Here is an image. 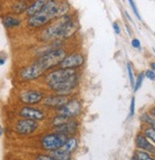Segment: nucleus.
<instances>
[{
	"mask_svg": "<svg viewBox=\"0 0 155 160\" xmlns=\"http://www.w3.org/2000/svg\"><path fill=\"white\" fill-rule=\"evenodd\" d=\"M144 79H145V73L144 72H140L137 76V79H136V81H135L134 83V86H133V89H134V92H137L140 87L142 86L143 84V81H144Z\"/></svg>",
	"mask_w": 155,
	"mask_h": 160,
	"instance_id": "obj_21",
	"label": "nucleus"
},
{
	"mask_svg": "<svg viewBox=\"0 0 155 160\" xmlns=\"http://www.w3.org/2000/svg\"><path fill=\"white\" fill-rule=\"evenodd\" d=\"M77 127H78L77 122L73 121V120H69L68 122H66V123H64L62 125L56 126L55 131L57 132H60V133H63V134H66V135H70V134H73L76 132Z\"/></svg>",
	"mask_w": 155,
	"mask_h": 160,
	"instance_id": "obj_14",
	"label": "nucleus"
},
{
	"mask_svg": "<svg viewBox=\"0 0 155 160\" xmlns=\"http://www.w3.org/2000/svg\"><path fill=\"white\" fill-rule=\"evenodd\" d=\"M70 98L67 94H57V95H49L45 98L44 104L49 108H55L58 109L65 105Z\"/></svg>",
	"mask_w": 155,
	"mask_h": 160,
	"instance_id": "obj_11",
	"label": "nucleus"
},
{
	"mask_svg": "<svg viewBox=\"0 0 155 160\" xmlns=\"http://www.w3.org/2000/svg\"><path fill=\"white\" fill-rule=\"evenodd\" d=\"M148 139H150L151 141L155 144V129L153 127H148L145 130L144 133Z\"/></svg>",
	"mask_w": 155,
	"mask_h": 160,
	"instance_id": "obj_22",
	"label": "nucleus"
},
{
	"mask_svg": "<svg viewBox=\"0 0 155 160\" xmlns=\"http://www.w3.org/2000/svg\"><path fill=\"white\" fill-rule=\"evenodd\" d=\"M20 115L24 118H30L36 121H41L45 119V114L42 111L32 107H23L20 111Z\"/></svg>",
	"mask_w": 155,
	"mask_h": 160,
	"instance_id": "obj_12",
	"label": "nucleus"
},
{
	"mask_svg": "<svg viewBox=\"0 0 155 160\" xmlns=\"http://www.w3.org/2000/svg\"><path fill=\"white\" fill-rule=\"evenodd\" d=\"M76 32V23L73 20L70 14H66L59 18L57 22L51 25L47 28L43 36L46 39H53V38H70Z\"/></svg>",
	"mask_w": 155,
	"mask_h": 160,
	"instance_id": "obj_4",
	"label": "nucleus"
},
{
	"mask_svg": "<svg viewBox=\"0 0 155 160\" xmlns=\"http://www.w3.org/2000/svg\"><path fill=\"white\" fill-rule=\"evenodd\" d=\"M133 160H152L153 157H151L149 155V153H148L146 151H136L134 152L133 156H132Z\"/></svg>",
	"mask_w": 155,
	"mask_h": 160,
	"instance_id": "obj_18",
	"label": "nucleus"
},
{
	"mask_svg": "<svg viewBox=\"0 0 155 160\" xmlns=\"http://www.w3.org/2000/svg\"><path fill=\"white\" fill-rule=\"evenodd\" d=\"M78 147V142L77 139L74 137L68 138L65 144L51 152V155L54 157V159L58 160H70L71 158V153L75 152V150Z\"/></svg>",
	"mask_w": 155,
	"mask_h": 160,
	"instance_id": "obj_6",
	"label": "nucleus"
},
{
	"mask_svg": "<svg viewBox=\"0 0 155 160\" xmlns=\"http://www.w3.org/2000/svg\"><path fill=\"white\" fill-rule=\"evenodd\" d=\"M69 120H70V117H68V116H65L63 114H58L57 116H55L53 119H52V122L51 124L56 127V126H59V125H62L66 122H68Z\"/></svg>",
	"mask_w": 155,
	"mask_h": 160,
	"instance_id": "obj_19",
	"label": "nucleus"
},
{
	"mask_svg": "<svg viewBox=\"0 0 155 160\" xmlns=\"http://www.w3.org/2000/svg\"><path fill=\"white\" fill-rule=\"evenodd\" d=\"M150 68H151V70H152L153 72H155V62L150 63Z\"/></svg>",
	"mask_w": 155,
	"mask_h": 160,
	"instance_id": "obj_30",
	"label": "nucleus"
},
{
	"mask_svg": "<svg viewBox=\"0 0 155 160\" xmlns=\"http://www.w3.org/2000/svg\"><path fill=\"white\" fill-rule=\"evenodd\" d=\"M2 133H3V129H2L1 127H0V136L2 135Z\"/></svg>",
	"mask_w": 155,
	"mask_h": 160,
	"instance_id": "obj_33",
	"label": "nucleus"
},
{
	"mask_svg": "<svg viewBox=\"0 0 155 160\" xmlns=\"http://www.w3.org/2000/svg\"><path fill=\"white\" fill-rule=\"evenodd\" d=\"M68 135L55 132V133H49L46 134L41 140V146L45 151L53 152L57 149L62 147L68 139Z\"/></svg>",
	"mask_w": 155,
	"mask_h": 160,
	"instance_id": "obj_5",
	"label": "nucleus"
},
{
	"mask_svg": "<svg viewBox=\"0 0 155 160\" xmlns=\"http://www.w3.org/2000/svg\"><path fill=\"white\" fill-rule=\"evenodd\" d=\"M0 11H1V8H0Z\"/></svg>",
	"mask_w": 155,
	"mask_h": 160,
	"instance_id": "obj_36",
	"label": "nucleus"
},
{
	"mask_svg": "<svg viewBox=\"0 0 155 160\" xmlns=\"http://www.w3.org/2000/svg\"><path fill=\"white\" fill-rule=\"evenodd\" d=\"M26 1H28V2H30V1H33V0H26Z\"/></svg>",
	"mask_w": 155,
	"mask_h": 160,
	"instance_id": "obj_35",
	"label": "nucleus"
},
{
	"mask_svg": "<svg viewBox=\"0 0 155 160\" xmlns=\"http://www.w3.org/2000/svg\"><path fill=\"white\" fill-rule=\"evenodd\" d=\"M128 3H129V5H130L131 9H132V11H133V13L135 14V16H136L139 20H142V19H141V16H140V13H139V11H138V9H137V7H136V4H135V2L133 1V0H128Z\"/></svg>",
	"mask_w": 155,
	"mask_h": 160,
	"instance_id": "obj_23",
	"label": "nucleus"
},
{
	"mask_svg": "<svg viewBox=\"0 0 155 160\" xmlns=\"http://www.w3.org/2000/svg\"><path fill=\"white\" fill-rule=\"evenodd\" d=\"M127 30H128V33H129V34H130V33H131V32H130V30H129V27H128V25H127Z\"/></svg>",
	"mask_w": 155,
	"mask_h": 160,
	"instance_id": "obj_34",
	"label": "nucleus"
},
{
	"mask_svg": "<svg viewBox=\"0 0 155 160\" xmlns=\"http://www.w3.org/2000/svg\"><path fill=\"white\" fill-rule=\"evenodd\" d=\"M131 45L133 48L135 49H140L141 48V43H140V40L137 39V38H134L132 39V41H131Z\"/></svg>",
	"mask_w": 155,
	"mask_h": 160,
	"instance_id": "obj_28",
	"label": "nucleus"
},
{
	"mask_svg": "<svg viewBox=\"0 0 155 160\" xmlns=\"http://www.w3.org/2000/svg\"><path fill=\"white\" fill-rule=\"evenodd\" d=\"M127 69H128V77H129V81H130V85L134 86V83H135V80H134V76H133V71H132V68H131V65L130 63H128L127 64Z\"/></svg>",
	"mask_w": 155,
	"mask_h": 160,
	"instance_id": "obj_24",
	"label": "nucleus"
},
{
	"mask_svg": "<svg viewBox=\"0 0 155 160\" xmlns=\"http://www.w3.org/2000/svg\"><path fill=\"white\" fill-rule=\"evenodd\" d=\"M58 114H63L68 117H75L82 112V105L77 99H70L62 107L56 109Z\"/></svg>",
	"mask_w": 155,
	"mask_h": 160,
	"instance_id": "obj_7",
	"label": "nucleus"
},
{
	"mask_svg": "<svg viewBox=\"0 0 155 160\" xmlns=\"http://www.w3.org/2000/svg\"><path fill=\"white\" fill-rule=\"evenodd\" d=\"M85 62V58L81 53H71L70 55H66L65 58L59 64L62 69H77L83 66Z\"/></svg>",
	"mask_w": 155,
	"mask_h": 160,
	"instance_id": "obj_8",
	"label": "nucleus"
},
{
	"mask_svg": "<svg viewBox=\"0 0 155 160\" xmlns=\"http://www.w3.org/2000/svg\"><path fill=\"white\" fill-rule=\"evenodd\" d=\"M135 145L140 150L146 151L148 152L154 153L155 152V146H153L148 140V137L143 133H138L135 138Z\"/></svg>",
	"mask_w": 155,
	"mask_h": 160,
	"instance_id": "obj_13",
	"label": "nucleus"
},
{
	"mask_svg": "<svg viewBox=\"0 0 155 160\" xmlns=\"http://www.w3.org/2000/svg\"><path fill=\"white\" fill-rule=\"evenodd\" d=\"M5 63V59H2V58H0V66H2L3 64Z\"/></svg>",
	"mask_w": 155,
	"mask_h": 160,
	"instance_id": "obj_31",
	"label": "nucleus"
},
{
	"mask_svg": "<svg viewBox=\"0 0 155 160\" xmlns=\"http://www.w3.org/2000/svg\"><path fill=\"white\" fill-rule=\"evenodd\" d=\"M135 112V97L133 96L131 98V102H130V109H129V117L133 116Z\"/></svg>",
	"mask_w": 155,
	"mask_h": 160,
	"instance_id": "obj_25",
	"label": "nucleus"
},
{
	"mask_svg": "<svg viewBox=\"0 0 155 160\" xmlns=\"http://www.w3.org/2000/svg\"><path fill=\"white\" fill-rule=\"evenodd\" d=\"M145 76H147L149 80H151V81H154L155 80V72H153L152 70H148L145 73Z\"/></svg>",
	"mask_w": 155,
	"mask_h": 160,
	"instance_id": "obj_26",
	"label": "nucleus"
},
{
	"mask_svg": "<svg viewBox=\"0 0 155 160\" xmlns=\"http://www.w3.org/2000/svg\"><path fill=\"white\" fill-rule=\"evenodd\" d=\"M141 120L143 122L150 125L151 127H153L155 129V118L150 116L148 113H144L143 115H141Z\"/></svg>",
	"mask_w": 155,
	"mask_h": 160,
	"instance_id": "obj_20",
	"label": "nucleus"
},
{
	"mask_svg": "<svg viewBox=\"0 0 155 160\" xmlns=\"http://www.w3.org/2000/svg\"><path fill=\"white\" fill-rule=\"evenodd\" d=\"M29 6H30V4L28 1H26V0H17L16 2H14L12 5V10L16 14H21V13L26 12Z\"/></svg>",
	"mask_w": 155,
	"mask_h": 160,
	"instance_id": "obj_17",
	"label": "nucleus"
},
{
	"mask_svg": "<svg viewBox=\"0 0 155 160\" xmlns=\"http://www.w3.org/2000/svg\"><path fill=\"white\" fill-rule=\"evenodd\" d=\"M60 0H48L43 9L28 18L27 25L31 29H39L50 24L52 20L60 18Z\"/></svg>",
	"mask_w": 155,
	"mask_h": 160,
	"instance_id": "obj_3",
	"label": "nucleus"
},
{
	"mask_svg": "<svg viewBox=\"0 0 155 160\" xmlns=\"http://www.w3.org/2000/svg\"><path fill=\"white\" fill-rule=\"evenodd\" d=\"M38 160H54V157L52 155H46V154H40L36 157Z\"/></svg>",
	"mask_w": 155,
	"mask_h": 160,
	"instance_id": "obj_27",
	"label": "nucleus"
},
{
	"mask_svg": "<svg viewBox=\"0 0 155 160\" xmlns=\"http://www.w3.org/2000/svg\"><path fill=\"white\" fill-rule=\"evenodd\" d=\"M37 128H38V123L36 120H32L30 118L19 120L15 126L17 133L21 135H30L33 133L37 130Z\"/></svg>",
	"mask_w": 155,
	"mask_h": 160,
	"instance_id": "obj_9",
	"label": "nucleus"
},
{
	"mask_svg": "<svg viewBox=\"0 0 155 160\" xmlns=\"http://www.w3.org/2000/svg\"><path fill=\"white\" fill-rule=\"evenodd\" d=\"M20 101L24 104L28 105H33L39 103L41 100L44 98V93L39 91H34V90H29L24 92H22L19 96Z\"/></svg>",
	"mask_w": 155,
	"mask_h": 160,
	"instance_id": "obj_10",
	"label": "nucleus"
},
{
	"mask_svg": "<svg viewBox=\"0 0 155 160\" xmlns=\"http://www.w3.org/2000/svg\"><path fill=\"white\" fill-rule=\"evenodd\" d=\"M151 113H152V114L154 115V117H155V108L151 110Z\"/></svg>",
	"mask_w": 155,
	"mask_h": 160,
	"instance_id": "obj_32",
	"label": "nucleus"
},
{
	"mask_svg": "<svg viewBox=\"0 0 155 160\" xmlns=\"http://www.w3.org/2000/svg\"><path fill=\"white\" fill-rule=\"evenodd\" d=\"M66 55V51L61 48L49 52L42 55L38 60H36L32 65L24 68L20 72V77L25 81L36 79L45 73L47 71L59 65Z\"/></svg>",
	"mask_w": 155,
	"mask_h": 160,
	"instance_id": "obj_1",
	"label": "nucleus"
},
{
	"mask_svg": "<svg viewBox=\"0 0 155 160\" xmlns=\"http://www.w3.org/2000/svg\"><path fill=\"white\" fill-rule=\"evenodd\" d=\"M112 27H113V30H114L116 34H120L121 33V29H120V26H119V24L117 22H114L112 24Z\"/></svg>",
	"mask_w": 155,
	"mask_h": 160,
	"instance_id": "obj_29",
	"label": "nucleus"
},
{
	"mask_svg": "<svg viewBox=\"0 0 155 160\" xmlns=\"http://www.w3.org/2000/svg\"><path fill=\"white\" fill-rule=\"evenodd\" d=\"M3 25L5 26V28L7 29H12V28H16L21 25V20L18 17L14 16V15H6L3 17Z\"/></svg>",
	"mask_w": 155,
	"mask_h": 160,
	"instance_id": "obj_16",
	"label": "nucleus"
},
{
	"mask_svg": "<svg viewBox=\"0 0 155 160\" xmlns=\"http://www.w3.org/2000/svg\"><path fill=\"white\" fill-rule=\"evenodd\" d=\"M48 2V0H33V2L29 6V8L26 11V15L28 17L37 13L38 12H40L43 7L46 5V3Z\"/></svg>",
	"mask_w": 155,
	"mask_h": 160,
	"instance_id": "obj_15",
	"label": "nucleus"
},
{
	"mask_svg": "<svg viewBox=\"0 0 155 160\" xmlns=\"http://www.w3.org/2000/svg\"><path fill=\"white\" fill-rule=\"evenodd\" d=\"M79 82V74L73 69H58L46 76L47 85L60 94H68Z\"/></svg>",
	"mask_w": 155,
	"mask_h": 160,
	"instance_id": "obj_2",
	"label": "nucleus"
}]
</instances>
